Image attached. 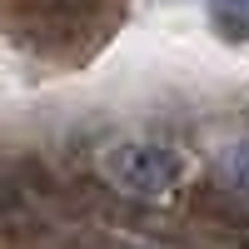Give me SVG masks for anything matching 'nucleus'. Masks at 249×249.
<instances>
[{
	"label": "nucleus",
	"mask_w": 249,
	"mask_h": 249,
	"mask_svg": "<svg viewBox=\"0 0 249 249\" xmlns=\"http://www.w3.org/2000/svg\"><path fill=\"white\" fill-rule=\"evenodd\" d=\"M100 175H105L120 195H170L184 179V160L170 144L155 140H115L105 155H100Z\"/></svg>",
	"instance_id": "f257e3e1"
},
{
	"label": "nucleus",
	"mask_w": 249,
	"mask_h": 249,
	"mask_svg": "<svg viewBox=\"0 0 249 249\" xmlns=\"http://www.w3.org/2000/svg\"><path fill=\"white\" fill-rule=\"evenodd\" d=\"M244 249H249V239H244Z\"/></svg>",
	"instance_id": "39448f33"
},
{
	"label": "nucleus",
	"mask_w": 249,
	"mask_h": 249,
	"mask_svg": "<svg viewBox=\"0 0 249 249\" xmlns=\"http://www.w3.org/2000/svg\"><path fill=\"white\" fill-rule=\"evenodd\" d=\"M30 210V195H25V184H20L10 170H0V224H15V219H25Z\"/></svg>",
	"instance_id": "7ed1b4c3"
},
{
	"label": "nucleus",
	"mask_w": 249,
	"mask_h": 249,
	"mask_svg": "<svg viewBox=\"0 0 249 249\" xmlns=\"http://www.w3.org/2000/svg\"><path fill=\"white\" fill-rule=\"evenodd\" d=\"M210 15H214V25L230 40L249 35V0H210Z\"/></svg>",
	"instance_id": "f03ea898"
},
{
	"label": "nucleus",
	"mask_w": 249,
	"mask_h": 249,
	"mask_svg": "<svg viewBox=\"0 0 249 249\" xmlns=\"http://www.w3.org/2000/svg\"><path fill=\"white\" fill-rule=\"evenodd\" d=\"M120 249H144V244H120Z\"/></svg>",
	"instance_id": "20e7f679"
}]
</instances>
